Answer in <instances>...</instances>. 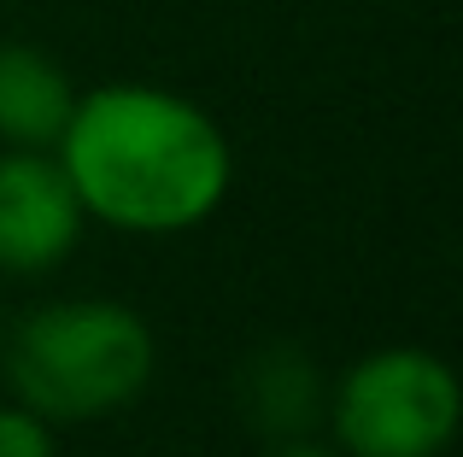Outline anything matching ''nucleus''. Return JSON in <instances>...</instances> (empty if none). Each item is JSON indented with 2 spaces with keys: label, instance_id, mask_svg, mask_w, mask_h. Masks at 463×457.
Returning a JSON list of instances; mask_svg holds the SVG:
<instances>
[{
  "label": "nucleus",
  "instance_id": "f257e3e1",
  "mask_svg": "<svg viewBox=\"0 0 463 457\" xmlns=\"http://www.w3.org/2000/svg\"><path fill=\"white\" fill-rule=\"evenodd\" d=\"M82 218L141 240L212 223L235 188V147L200 100L158 82H100L77 94L53 141Z\"/></svg>",
  "mask_w": 463,
  "mask_h": 457
},
{
  "label": "nucleus",
  "instance_id": "f03ea898",
  "mask_svg": "<svg viewBox=\"0 0 463 457\" xmlns=\"http://www.w3.org/2000/svg\"><path fill=\"white\" fill-rule=\"evenodd\" d=\"M12 399L53 428L129 411L158 376V340L124 299H47L12 322L0 346Z\"/></svg>",
  "mask_w": 463,
  "mask_h": 457
},
{
  "label": "nucleus",
  "instance_id": "7ed1b4c3",
  "mask_svg": "<svg viewBox=\"0 0 463 457\" xmlns=\"http://www.w3.org/2000/svg\"><path fill=\"white\" fill-rule=\"evenodd\" d=\"M323 423L340 457H446L463 381L429 346H375L328 381Z\"/></svg>",
  "mask_w": 463,
  "mask_h": 457
},
{
  "label": "nucleus",
  "instance_id": "20e7f679",
  "mask_svg": "<svg viewBox=\"0 0 463 457\" xmlns=\"http://www.w3.org/2000/svg\"><path fill=\"white\" fill-rule=\"evenodd\" d=\"M82 228V200L53 147H0V275H53Z\"/></svg>",
  "mask_w": 463,
  "mask_h": 457
},
{
  "label": "nucleus",
  "instance_id": "39448f33",
  "mask_svg": "<svg viewBox=\"0 0 463 457\" xmlns=\"http://www.w3.org/2000/svg\"><path fill=\"white\" fill-rule=\"evenodd\" d=\"M235 405L264 446L270 440H311V428L323 423V405H328V381L311 364L306 346L270 340L235 369Z\"/></svg>",
  "mask_w": 463,
  "mask_h": 457
},
{
  "label": "nucleus",
  "instance_id": "423d86ee",
  "mask_svg": "<svg viewBox=\"0 0 463 457\" xmlns=\"http://www.w3.org/2000/svg\"><path fill=\"white\" fill-rule=\"evenodd\" d=\"M77 106V82L53 53L0 42V147H53Z\"/></svg>",
  "mask_w": 463,
  "mask_h": 457
},
{
  "label": "nucleus",
  "instance_id": "0eeeda50",
  "mask_svg": "<svg viewBox=\"0 0 463 457\" xmlns=\"http://www.w3.org/2000/svg\"><path fill=\"white\" fill-rule=\"evenodd\" d=\"M0 457H59L53 423L35 416L30 405H0Z\"/></svg>",
  "mask_w": 463,
  "mask_h": 457
},
{
  "label": "nucleus",
  "instance_id": "6e6552de",
  "mask_svg": "<svg viewBox=\"0 0 463 457\" xmlns=\"http://www.w3.org/2000/svg\"><path fill=\"white\" fill-rule=\"evenodd\" d=\"M252 457H340L335 446H317V440H270L264 452H252Z\"/></svg>",
  "mask_w": 463,
  "mask_h": 457
}]
</instances>
